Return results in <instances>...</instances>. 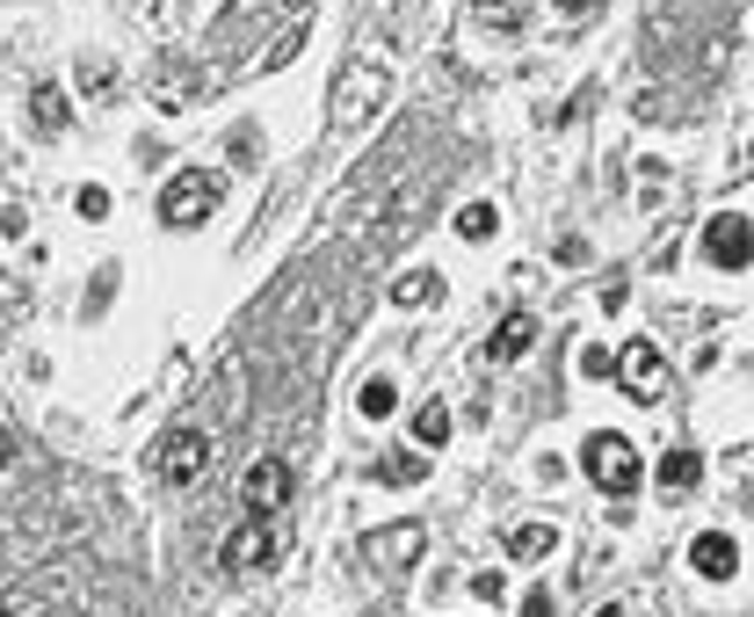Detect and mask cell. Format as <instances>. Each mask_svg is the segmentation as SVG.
<instances>
[{
  "label": "cell",
  "instance_id": "1",
  "mask_svg": "<svg viewBox=\"0 0 754 617\" xmlns=\"http://www.w3.org/2000/svg\"><path fill=\"white\" fill-rule=\"evenodd\" d=\"M378 95H385V58L378 52H356L349 66H341V80H334V131H363L370 109H378Z\"/></svg>",
  "mask_w": 754,
  "mask_h": 617
},
{
  "label": "cell",
  "instance_id": "2",
  "mask_svg": "<svg viewBox=\"0 0 754 617\" xmlns=\"http://www.w3.org/2000/svg\"><path fill=\"white\" fill-rule=\"evenodd\" d=\"M588 479H595L610 501H632L638 494V451H632V436H616V429H602V436H588Z\"/></svg>",
  "mask_w": 754,
  "mask_h": 617
},
{
  "label": "cell",
  "instance_id": "3",
  "mask_svg": "<svg viewBox=\"0 0 754 617\" xmlns=\"http://www.w3.org/2000/svg\"><path fill=\"white\" fill-rule=\"evenodd\" d=\"M218 196H226V182L204 175V167H189V175H175L167 190H160V226H175V232L204 226V218L218 212Z\"/></svg>",
  "mask_w": 754,
  "mask_h": 617
},
{
  "label": "cell",
  "instance_id": "4",
  "mask_svg": "<svg viewBox=\"0 0 754 617\" xmlns=\"http://www.w3.org/2000/svg\"><path fill=\"white\" fill-rule=\"evenodd\" d=\"M204 465H211V436H204V429H167L160 451H153V473L167 479V487H189Z\"/></svg>",
  "mask_w": 754,
  "mask_h": 617
},
{
  "label": "cell",
  "instance_id": "5",
  "mask_svg": "<svg viewBox=\"0 0 754 617\" xmlns=\"http://www.w3.org/2000/svg\"><path fill=\"white\" fill-rule=\"evenodd\" d=\"M703 255H711V269H747L754 262V226L740 212H719L703 226Z\"/></svg>",
  "mask_w": 754,
  "mask_h": 617
},
{
  "label": "cell",
  "instance_id": "6",
  "mask_svg": "<svg viewBox=\"0 0 754 617\" xmlns=\"http://www.w3.org/2000/svg\"><path fill=\"white\" fill-rule=\"evenodd\" d=\"M247 516H254V523H262V516H276L283 509V494H291V465L283 458H254L247 465Z\"/></svg>",
  "mask_w": 754,
  "mask_h": 617
},
{
  "label": "cell",
  "instance_id": "7",
  "mask_svg": "<svg viewBox=\"0 0 754 617\" xmlns=\"http://www.w3.org/2000/svg\"><path fill=\"white\" fill-rule=\"evenodd\" d=\"M616 378H624L632 400H660V349H653V342H632V349L616 356Z\"/></svg>",
  "mask_w": 754,
  "mask_h": 617
},
{
  "label": "cell",
  "instance_id": "8",
  "mask_svg": "<svg viewBox=\"0 0 754 617\" xmlns=\"http://www.w3.org/2000/svg\"><path fill=\"white\" fill-rule=\"evenodd\" d=\"M269 560H276V538H269V523H240V530L226 538V566H240V574H247V566H269Z\"/></svg>",
  "mask_w": 754,
  "mask_h": 617
},
{
  "label": "cell",
  "instance_id": "9",
  "mask_svg": "<svg viewBox=\"0 0 754 617\" xmlns=\"http://www.w3.org/2000/svg\"><path fill=\"white\" fill-rule=\"evenodd\" d=\"M414 552H422V523H392V530H378V538H370V560L392 566V574H400V566H414Z\"/></svg>",
  "mask_w": 754,
  "mask_h": 617
},
{
  "label": "cell",
  "instance_id": "10",
  "mask_svg": "<svg viewBox=\"0 0 754 617\" xmlns=\"http://www.w3.org/2000/svg\"><path fill=\"white\" fill-rule=\"evenodd\" d=\"M689 566H697L703 582H725V574L740 566V552H733V538H725V530H703L697 545H689Z\"/></svg>",
  "mask_w": 754,
  "mask_h": 617
},
{
  "label": "cell",
  "instance_id": "11",
  "mask_svg": "<svg viewBox=\"0 0 754 617\" xmlns=\"http://www.w3.org/2000/svg\"><path fill=\"white\" fill-rule=\"evenodd\" d=\"M529 342H537V320H529V313H509V320H501V335L487 342V356H493V364H515Z\"/></svg>",
  "mask_w": 754,
  "mask_h": 617
},
{
  "label": "cell",
  "instance_id": "12",
  "mask_svg": "<svg viewBox=\"0 0 754 617\" xmlns=\"http://www.w3.org/2000/svg\"><path fill=\"white\" fill-rule=\"evenodd\" d=\"M442 436H450V407L442 400L414 407V443H422V451H442Z\"/></svg>",
  "mask_w": 754,
  "mask_h": 617
},
{
  "label": "cell",
  "instance_id": "13",
  "mask_svg": "<svg viewBox=\"0 0 754 617\" xmlns=\"http://www.w3.org/2000/svg\"><path fill=\"white\" fill-rule=\"evenodd\" d=\"M356 407H363L370 422H385V414H400V386H392V378H370V386L356 392Z\"/></svg>",
  "mask_w": 754,
  "mask_h": 617
},
{
  "label": "cell",
  "instance_id": "14",
  "mask_svg": "<svg viewBox=\"0 0 754 617\" xmlns=\"http://www.w3.org/2000/svg\"><path fill=\"white\" fill-rule=\"evenodd\" d=\"M30 109H36V131H66V88L44 80V88L30 95Z\"/></svg>",
  "mask_w": 754,
  "mask_h": 617
},
{
  "label": "cell",
  "instance_id": "15",
  "mask_svg": "<svg viewBox=\"0 0 754 617\" xmlns=\"http://www.w3.org/2000/svg\"><path fill=\"white\" fill-rule=\"evenodd\" d=\"M551 545H559V530H551V523H523V530L509 538V552H515V560H544Z\"/></svg>",
  "mask_w": 754,
  "mask_h": 617
},
{
  "label": "cell",
  "instance_id": "16",
  "mask_svg": "<svg viewBox=\"0 0 754 617\" xmlns=\"http://www.w3.org/2000/svg\"><path fill=\"white\" fill-rule=\"evenodd\" d=\"M697 473H703V465H697V451H667V458H660V473H653V479L682 494V487H697Z\"/></svg>",
  "mask_w": 754,
  "mask_h": 617
},
{
  "label": "cell",
  "instance_id": "17",
  "mask_svg": "<svg viewBox=\"0 0 754 617\" xmlns=\"http://www.w3.org/2000/svg\"><path fill=\"white\" fill-rule=\"evenodd\" d=\"M422 473H428V458H422V451H392V458L378 465V479H385V487H414Z\"/></svg>",
  "mask_w": 754,
  "mask_h": 617
},
{
  "label": "cell",
  "instance_id": "18",
  "mask_svg": "<svg viewBox=\"0 0 754 617\" xmlns=\"http://www.w3.org/2000/svg\"><path fill=\"white\" fill-rule=\"evenodd\" d=\"M493 226H501L493 204H465V212H457V240H493Z\"/></svg>",
  "mask_w": 754,
  "mask_h": 617
},
{
  "label": "cell",
  "instance_id": "19",
  "mask_svg": "<svg viewBox=\"0 0 754 617\" xmlns=\"http://www.w3.org/2000/svg\"><path fill=\"white\" fill-rule=\"evenodd\" d=\"M428 299H436V277H428V269H414V277L392 283V305H428Z\"/></svg>",
  "mask_w": 754,
  "mask_h": 617
},
{
  "label": "cell",
  "instance_id": "20",
  "mask_svg": "<svg viewBox=\"0 0 754 617\" xmlns=\"http://www.w3.org/2000/svg\"><path fill=\"white\" fill-rule=\"evenodd\" d=\"M487 22H501V30H523V0H472Z\"/></svg>",
  "mask_w": 754,
  "mask_h": 617
},
{
  "label": "cell",
  "instance_id": "21",
  "mask_svg": "<svg viewBox=\"0 0 754 617\" xmlns=\"http://www.w3.org/2000/svg\"><path fill=\"white\" fill-rule=\"evenodd\" d=\"M80 218H109V190H102V182H88V190H80Z\"/></svg>",
  "mask_w": 754,
  "mask_h": 617
},
{
  "label": "cell",
  "instance_id": "22",
  "mask_svg": "<svg viewBox=\"0 0 754 617\" xmlns=\"http://www.w3.org/2000/svg\"><path fill=\"white\" fill-rule=\"evenodd\" d=\"M472 596H479V603H501L509 588H501V574H472Z\"/></svg>",
  "mask_w": 754,
  "mask_h": 617
},
{
  "label": "cell",
  "instance_id": "23",
  "mask_svg": "<svg viewBox=\"0 0 754 617\" xmlns=\"http://www.w3.org/2000/svg\"><path fill=\"white\" fill-rule=\"evenodd\" d=\"M523 617H551V588H529V596H523Z\"/></svg>",
  "mask_w": 754,
  "mask_h": 617
},
{
  "label": "cell",
  "instance_id": "24",
  "mask_svg": "<svg viewBox=\"0 0 754 617\" xmlns=\"http://www.w3.org/2000/svg\"><path fill=\"white\" fill-rule=\"evenodd\" d=\"M0 465H15V436H8V422H0Z\"/></svg>",
  "mask_w": 754,
  "mask_h": 617
},
{
  "label": "cell",
  "instance_id": "25",
  "mask_svg": "<svg viewBox=\"0 0 754 617\" xmlns=\"http://www.w3.org/2000/svg\"><path fill=\"white\" fill-rule=\"evenodd\" d=\"M559 8H573V15H588V8H602V0H559Z\"/></svg>",
  "mask_w": 754,
  "mask_h": 617
},
{
  "label": "cell",
  "instance_id": "26",
  "mask_svg": "<svg viewBox=\"0 0 754 617\" xmlns=\"http://www.w3.org/2000/svg\"><path fill=\"white\" fill-rule=\"evenodd\" d=\"M595 617H632V610H624V603H610V610H595Z\"/></svg>",
  "mask_w": 754,
  "mask_h": 617
}]
</instances>
